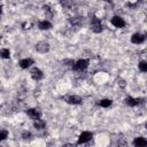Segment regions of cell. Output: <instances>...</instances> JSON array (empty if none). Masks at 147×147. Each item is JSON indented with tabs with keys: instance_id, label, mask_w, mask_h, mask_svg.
<instances>
[{
	"instance_id": "cell-1",
	"label": "cell",
	"mask_w": 147,
	"mask_h": 147,
	"mask_svg": "<svg viewBox=\"0 0 147 147\" xmlns=\"http://www.w3.org/2000/svg\"><path fill=\"white\" fill-rule=\"evenodd\" d=\"M102 29H103V26H102L101 20L98 18L96 16H92L91 17V30L94 33H100L102 31Z\"/></svg>"
},
{
	"instance_id": "cell-2",
	"label": "cell",
	"mask_w": 147,
	"mask_h": 147,
	"mask_svg": "<svg viewBox=\"0 0 147 147\" xmlns=\"http://www.w3.org/2000/svg\"><path fill=\"white\" fill-rule=\"evenodd\" d=\"M88 63H90V61H88L87 59H80V60H78L77 62H75V65L72 67V69L76 70V71L83 72V71L88 67Z\"/></svg>"
},
{
	"instance_id": "cell-3",
	"label": "cell",
	"mask_w": 147,
	"mask_h": 147,
	"mask_svg": "<svg viewBox=\"0 0 147 147\" xmlns=\"http://www.w3.org/2000/svg\"><path fill=\"white\" fill-rule=\"evenodd\" d=\"M93 138V134H92V132H88V131H84V132H82L80 133V136H79V138H78V141H77V144L78 145H83V144H87L91 139Z\"/></svg>"
},
{
	"instance_id": "cell-4",
	"label": "cell",
	"mask_w": 147,
	"mask_h": 147,
	"mask_svg": "<svg viewBox=\"0 0 147 147\" xmlns=\"http://www.w3.org/2000/svg\"><path fill=\"white\" fill-rule=\"evenodd\" d=\"M36 51L38 53H41V54H45L49 51V44L46 42V41H39L36 44Z\"/></svg>"
},
{
	"instance_id": "cell-5",
	"label": "cell",
	"mask_w": 147,
	"mask_h": 147,
	"mask_svg": "<svg viewBox=\"0 0 147 147\" xmlns=\"http://www.w3.org/2000/svg\"><path fill=\"white\" fill-rule=\"evenodd\" d=\"M142 100L144 99H141V98L136 99V98H132V96H127V98H125V105L129 106V107H136V106L140 105L142 102Z\"/></svg>"
},
{
	"instance_id": "cell-6",
	"label": "cell",
	"mask_w": 147,
	"mask_h": 147,
	"mask_svg": "<svg viewBox=\"0 0 147 147\" xmlns=\"http://www.w3.org/2000/svg\"><path fill=\"white\" fill-rule=\"evenodd\" d=\"M26 115L29 117H31L33 121H36V119H39L40 118L41 111H40V109H37V108H30V109L26 110Z\"/></svg>"
},
{
	"instance_id": "cell-7",
	"label": "cell",
	"mask_w": 147,
	"mask_h": 147,
	"mask_svg": "<svg viewBox=\"0 0 147 147\" xmlns=\"http://www.w3.org/2000/svg\"><path fill=\"white\" fill-rule=\"evenodd\" d=\"M63 99L65 100V102H68L70 105H80L83 102V99L78 95H69V96H65Z\"/></svg>"
},
{
	"instance_id": "cell-8",
	"label": "cell",
	"mask_w": 147,
	"mask_h": 147,
	"mask_svg": "<svg viewBox=\"0 0 147 147\" xmlns=\"http://www.w3.org/2000/svg\"><path fill=\"white\" fill-rule=\"evenodd\" d=\"M30 76H31V78L34 79V80H40V79L44 77V74H42V71H41L40 69H38V68H32V69L30 70Z\"/></svg>"
},
{
	"instance_id": "cell-9",
	"label": "cell",
	"mask_w": 147,
	"mask_h": 147,
	"mask_svg": "<svg viewBox=\"0 0 147 147\" xmlns=\"http://www.w3.org/2000/svg\"><path fill=\"white\" fill-rule=\"evenodd\" d=\"M110 23L115 26V28H123L125 25V21L121 17V16H114L110 20Z\"/></svg>"
},
{
	"instance_id": "cell-10",
	"label": "cell",
	"mask_w": 147,
	"mask_h": 147,
	"mask_svg": "<svg viewBox=\"0 0 147 147\" xmlns=\"http://www.w3.org/2000/svg\"><path fill=\"white\" fill-rule=\"evenodd\" d=\"M145 38L146 37L144 34H141V33H134L131 37V41L133 44H136V45H139V44H142L145 41Z\"/></svg>"
},
{
	"instance_id": "cell-11",
	"label": "cell",
	"mask_w": 147,
	"mask_h": 147,
	"mask_svg": "<svg viewBox=\"0 0 147 147\" xmlns=\"http://www.w3.org/2000/svg\"><path fill=\"white\" fill-rule=\"evenodd\" d=\"M133 146L134 147H147V140L142 137H138L133 140Z\"/></svg>"
},
{
	"instance_id": "cell-12",
	"label": "cell",
	"mask_w": 147,
	"mask_h": 147,
	"mask_svg": "<svg viewBox=\"0 0 147 147\" xmlns=\"http://www.w3.org/2000/svg\"><path fill=\"white\" fill-rule=\"evenodd\" d=\"M69 22L72 26H80L83 24V17L80 16H74L69 18Z\"/></svg>"
},
{
	"instance_id": "cell-13",
	"label": "cell",
	"mask_w": 147,
	"mask_h": 147,
	"mask_svg": "<svg viewBox=\"0 0 147 147\" xmlns=\"http://www.w3.org/2000/svg\"><path fill=\"white\" fill-rule=\"evenodd\" d=\"M33 63H34V62H33L32 59H23V60L20 61L18 64H20V67H21L22 69H28V68L31 67Z\"/></svg>"
},
{
	"instance_id": "cell-14",
	"label": "cell",
	"mask_w": 147,
	"mask_h": 147,
	"mask_svg": "<svg viewBox=\"0 0 147 147\" xmlns=\"http://www.w3.org/2000/svg\"><path fill=\"white\" fill-rule=\"evenodd\" d=\"M38 26L40 30H49V29H52V23L47 20H44L38 23Z\"/></svg>"
},
{
	"instance_id": "cell-15",
	"label": "cell",
	"mask_w": 147,
	"mask_h": 147,
	"mask_svg": "<svg viewBox=\"0 0 147 147\" xmlns=\"http://www.w3.org/2000/svg\"><path fill=\"white\" fill-rule=\"evenodd\" d=\"M33 126L37 129V130H42V129H45V126H46V123H45V121H42V119H36L34 122H33Z\"/></svg>"
},
{
	"instance_id": "cell-16",
	"label": "cell",
	"mask_w": 147,
	"mask_h": 147,
	"mask_svg": "<svg viewBox=\"0 0 147 147\" xmlns=\"http://www.w3.org/2000/svg\"><path fill=\"white\" fill-rule=\"evenodd\" d=\"M111 103H113V101H111L110 99H102V100H100V101L98 102V105H99V106H101V107H103V108L110 107V106H111Z\"/></svg>"
},
{
	"instance_id": "cell-17",
	"label": "cell",
	"mask_w": 147,
	"mask_h": 147,
	"mask_svg": "<svg viewBox=\"0 0 147 147\" xmlns=\"http://www.w3.org/2000/svg\"><path fill=\"white\" fill-rule=\"evenodd\" d=\"M42 9H44V11H45L46 18H51V17L53 16V11H52V9L49 8V6H47V5H44V6H42Z\"/></svg>"
},
{
	"instance_id": "cell-18",
	"label": "cell",
	"mask_w": 147,
	"mask_h": 147,
	"mask_svg": "<svg viewBox=\"0 0 147 147\" xmlns=\"http://www.w3.org/2000/svg\"><path fill=\"white\" fill-rule=\"evenodd\" d=\"M138 67H139V70L140 71L147 72V61H140L139 64H138Z\"/></svg>"
},
{
	"instance_id": "cell-19",
	"label": "cell",
	"mask_w": 147,
	"mask_h": 147,
	"mask_svg": "<svg viewBox=\"0 0 147 147\" xmlns=\"http://www.w3.org/2000/svg\"><path fill=\"white\" fill-rule=\"evenodd\" d=\"M9 56H10L9 49L8 48H2L1 49V57L2 59H9Z\"/></svg>"
},
{
	"instance_id": "cell-20",
	"label": "cell",
	"mask_w": 147,
	"mask_h": 147,
	"mask_svg": "<svg viewBox=\"0 0 147 147\" xmlns=\"http://www.w3.org/2000/svg\"><path fill=\"white\" fill-rule=\"evenodd\" d=\"M117 147H127V142L124 138H119L117 141Z\"/></svg>"
},
{
	"instance_id": "cell-21",
	"label": "cell",
	"mask_w": 147,
	"mask_h": 147,
	"mask_svg": "<svg viewBox=\"0 0 147 147\" xmlns=\"http://www.w3.org/2000/svg\"><path fill=\"white\" fill-rule=\"evenodd\" d=\"M64 65H67V67H74L75 65V62L72 61V60H70V59H65V60H63V62H62Z\"/></svg>"
},
{
	"instance_id": "cell-22",
	"label": "cell",
	"mask_w": 147,
	"mask_h": 147,
	"mask_svg": "<svg viewBox=\"0 0 147 147\" xmlns=\"http://www.w3.org/2000/svg\"><path fill=\"white\" fill-rule=\"evenodd\" d=\"M22 138L23 139H30L31 138V132L30 131H23L22 132Z\"/></svg>"
},
{
	"instance_id": "cell-23",
	"label": "cell",
	"mask_w": 147,
	"mask_h": 147,
	"mask_svg": "<svg viewBox=\"0 0 147 147\" xmlns=\"http://www.w3.org/2000/svg\"><path fill=\"white\" fill-rule=\"evenodd\" d=\"M7 136H8V132L6 130H1V132H0V140H5L7 138Z\"/></svg>"
},
{
	"instance_id": "cell-24",
	"label": "cell",
	"mask_w": 147,
	"mask_h": 147,
	"mask_svg": "<svg viewBox=\"0 0 147 147\" xmlns=\"http://www.w3.org/2000/svg\"><path fill=\"white\" fill-rule=\"evenodd\" d=\"M60 3H61V6H62L64 9H67V8H69V7L71 6V2H70V1H61Z\"/></svg>"
},
{
	"instance_id": "cell-25",
	"label": "cell",
	"mask_w": 147,
	"mask_h": 147,
	"mask_svg": "<svg viewBox=\"0 0 147 147\" xmlns=\"http://www.w3.org/2000/svg\"><path fill=\"white\" fill-rule=\"evenodd\" d=\"M118 86H121L122 88H124V87L126 86V83H125V80H124V79H118Z\"/></svg>"
},
{
	"instance_id": "cell-26",
	"label": "cell",
	"mask_w": 147,
	"mask_h": 147,
	"mask_svg": "<svg viewBox=\"0 0 147 147\" xmlns=\"http://www.w3.org/2000/svg\"><path fill=\"white\" fill-rule=\"evenodd\" d=\"M22 26H23V29H30L29 26H31V24L25 22V23H22Z\"/></svg>"
},
{
	"instance_id": "cell-27",
	"label": "cell",
	"mask_w": 147,
	"mask_h": 147,
	"mask_svg": "<svg viewBox=\"0 0 147 147\" xmlns=\"http://www.w3.org/2000/svg\"><path fill=\"white\" fill-rule=\"evenodd\" d=\"M62 147H76L74 144H64Z\"/></svg>"
},
{
	"instance_id": "cell-28",
	"label": "cell",
	"mask_w": 147,
	"mask_h": 147,
	"mask_svg": "<svg viewBox=\"0 0 147 147\" xmlns=\"http://www.w3.org/2000/svg\"><path fill=\"white\" fill-rule=\"evenodd\" d=\"M0 147H3V146H0Z\"/></svg>"
},
{
	"instance_id": "cell-29",
	"label": "cell",
	"mask_w": 147,
	"mask_h": 147,
	"mask_svg": "<svg viewBox=\"0 0 147 147\" xmlns=\"http://www.w3.org/2000/svg\"><path fill=\"white\" fill-rule=\"evenodd\" d=\"M146 37H147V33H146Z\"/></svg>"
}]
</instances>
